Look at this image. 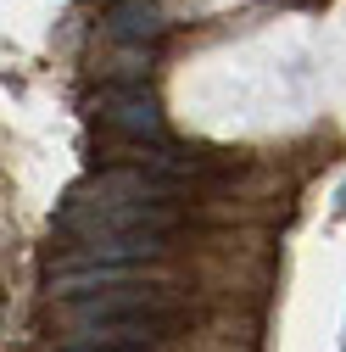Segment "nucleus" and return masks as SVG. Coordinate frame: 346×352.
<instances>
[{"instance_id": "nucleus-1", "label": "nucleus", "mask_w": 346, "mask_h": 352, "mask_svg": "<svg viewBox=\"0 0 346 352\" xmlns=\"http://www.w3.org/2000/svg\"><path fill=\"white\" fill-rule=\"evenodd\" d=\"M67 319L73 330H90V324H117V319H173V296L168 285H117V291H101V296H78L67 302Z\"/></svg>"}, {"instance_id": "nucleus-2", "label": "nucleus", "mask_w": 346, "mask_h": 352, "mask_svg": "<svg viewBox=\"0 0 346 352\" xmlns=\"http://www.w3.org/2000/svg\"><path fill=\"white\" fill-rule=\"evenodd\" d=\"M90 107H95L101 129H112L123 140H162L168 135L162 107L146 96V84H106V90H95Z\"/></svg>"}, {"instance_id": "nucleus-5", "label": "nucleus", "mask_w": 346, "mask_h": 352, "mask_svg": "<svg viewBox=\"0 0 346 352\" xmlns=\"http://www.w3.org/2000/svg\"><path fill=\"white\" fill-rule=\"evenodd\" d=\"M335 212H341V218H346V185H341V190H335Z\"/></svg>"}, {"instance_id": "nucleus-3", "label": "nucleus", "mask_w": 346, "mask_h": 352, "mask_svg": "<svg viewBox=\"0 0 346 352\" xmlns=\"http://www.w3.org/2000/svg\"><path fill=\"white\" fill-rule=\"evenodd\" d=\"M173 246L168 235L135 230V235H101V241H78V252L67 263H112V269H146V263H162Z\"/></svg>"}, {"instance_id": "nucleus-4", "label": "nucleus", "mask_w": 346, "mask_h": 352, "mask_svg": "<svg viewBox=\"0 0 346 352\" xmlns=\"http://www.w3.org/2000/svg\"><path fill=\"white\" fill-rule=\"evenodd\" d=\"M106 34L123 39V45H140V51H146L151 39L168 34V17H162L157 0H117V6L106 12Z\"/></svg>"}]
</instances>
